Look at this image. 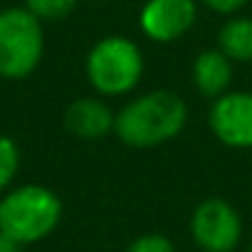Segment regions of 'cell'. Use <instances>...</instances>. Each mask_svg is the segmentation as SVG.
<instances>
[{"mask_svg":"<svg viewBox=\"0 0 252 252\" xmlns=\"http://www.w3.org/2000/svg\"><path fill=\"white\" fill-rule=\"evenodd\" d=\"M186 101L173 92H151L126 104L114 116L116 136L134 149L161 146L181 134L186 126Z\"/></svg>","mask_w":252,"mask_h":252,"instance_id":"6da1fadb","label":"cell"},{"mask_svg":"<svg viewBox=\"0 0 252 252\" xmlns=\"http://www.w3.org/2000/svg\"><path fill=\"white\" fill-rule=\"evenodd\" d=\"M42 47V25L28 8L0 13V77H28L40 64Z\"/></svg>","mask_w":252,"mask_h":252,"instance_id":"277c9868","label":"cell"},{"mask_svg":"<svg viewBox=\"0 0 252 252\" xmlns=\"http://www.w3.org/2000/svg\"><path fill=\"white\" fill-rule=\"evenodd\" d=\"M250 252H252V242H250Z\"/></svg>","mask_w":252,"mask_h":252,"instance_id":"2e32d148","label":"cell"},{"mask_svg":"<svg viewBox=\"0 0 252 252\" xmlns=\"http://www.w3.org/2000/svg\"><path fill=\"white\" fill-rule=\"evenodd\" d=\"M25 3L37 20H62L74 10L77 0H25Z\"/></svg>","mask_w":252,"mask_h":252,"instance_id":"8fae6325","label":"cell"},{"mask_svg":"<svg viewBox=\"0 0 252 252\" xmlns=\"http://www.w3.org/2000/svg\"><path fill=\"white\" fill-rule=\"evenodd\" d=\"M220 52L235 62H252V18H235L222 25L220 35Z\"/></svg>","mask_w":252,"mask_h":252,"instance_id":"30bf717a","label":"cell"},{"mask_svg":"<svg viewBox=\"0 0 252 252\" xmlns=\"http://www.w3.org/2000/svg\"><path fill=\"white\" fill-rule=\"evenodd\" d=\"M0 252H20V242H15L5 232H0Z\"/></svg>","mask_w":252,"mask_h":252,"instance_id":"9a60e30c","label":"cell"},{"mask_svg":"<svg viewBox=\"0 0 252 252\" xmlns=\"http://www.w3.org/2000/svg\"><path fill=\"white\" fill-rule=\"evenodd\" d=\"M195 23L193 0H146L141 8V30L156 42H173Z\"/></svg>","mask_w":252,"mask_h":252,"instance_id":"52a82bcc","label":"cell"},{"mask_svg":"<svg viewBox=\"0 0 252 252\" xmlns=\"http://www.w3.org/2000/svg\"><path fill=\"white\" fill-rule=\"evenodd\" d=\"M203 3L210 8V10H215V13H222V15H230V13H235V10H240L247 0H203Z\"/></svg>","mask_w":252,"mask_h":252,"instance_id":"5bb4252c","label":"cell"},{"mask_svg":"<svg viewBox=\"0 0 252 252\" xmlns=\"http://www.w3.org/2000/svg\"><path fill=\"white\" fill-rule=\"evenodd\" d=\"M60 218L62 203L45 186H23L0 200V232L20 245L47 237Z\"/></svg>","mask_w":252,"mask_h":252,"instance_id":"7a4b0ae2","label":"cell"},{"mask_svg":"<svg viewBox=\"0 0 252 252\" xmlns=\"http://www.w3.org/2000/svg\"><path fill=\"white\" fill-rule=\"evenodd\" d=\"M232 77V64L220 50H205L193 64V82L205 96H222Z\"/></svg>","mask_w":252,"mask_h":252,"instance_id":"9c48e42d","label":"cell"},{"mask_svg":"<svg viewBox=\"0 0 252 252\" xmlns=\"http://www.w3.org/2000/svg\"><path fill=\"white\" fill-rule=\"evenodd\" d=\"M190 232L205 252H232L242 237V220L230 203L208 198L193 210Z\"/></svg>","mask_w":252,"mask_h":252,"instance_id":"5b68a950","label":"cell"},{"mask_svg":"<svg viewBox=\"0 0 252 252\" xmlns=\"http://www.w3.org/2000/svg\"><path fill=\"white\" fill-rule=\"evenodd\" d=\"M18 166H20V151L15 141L8 136H0V190L13 181V176L18 173Z\"/></svg>","mask_w":252,"mask_h":252,"instance_id":"7c38bea8","label":"cell"},{"mask_svg":"<svg viewBox=\"0 0 252 252\" xmlns=\"http://www.w3.org/2000/svg\"><path fill=\"white\" fill-rule=\"evenodd\" d=\"M213 134L232 149H252V94L230 92L215 99L210 109Z\"/></svg>","mask_w":252,"mask_h":252,"instance_id":"8992f818","label":"cell"},{"mask_svg":"<svg viewBox=\"0 0 252 252\" xmlns=\"http://www.w3.org/2000/svg\"><path fill=\"white\" fill-rule=\"evenodd\" d=\"M144 72L141 50L121 35L99 40L87 57V79L89 84L109 96L131 92Z\"/></svg>","mask_w":252,"mask_h":252,"instance_id":"3957f363","label":"cell"},{"mask_svg":"<svg viewBox=\"0 0 252 252\" xmlns=\"http://www.w3.org/2000/svg\"><path fill=\"white\" fill-rule=\"evenodd\" d=\"M64 126L69 134L79 139L96 141L114 129V114L106 104L96 99H77L64 111Z\"/></svg>","mask_w":252,"mask_h":252,"instance_id":"ba28073f","label":"cell"},{"mask_svg":"<svg viewBox=\"0 0 252 252\" xmlns=\"http://www.w3.org/2000/svg\"><path fill=\"white\" fill-rule=\"evenodd\" d=\"M126 252H176V247H173V242L168 237L151 232V235L136 237L129 247H126Z\"/></svg>","mask_w":252,"mask_h":252,"instance_id":"4fadbf2b","label":"cell"}]
</instances>
